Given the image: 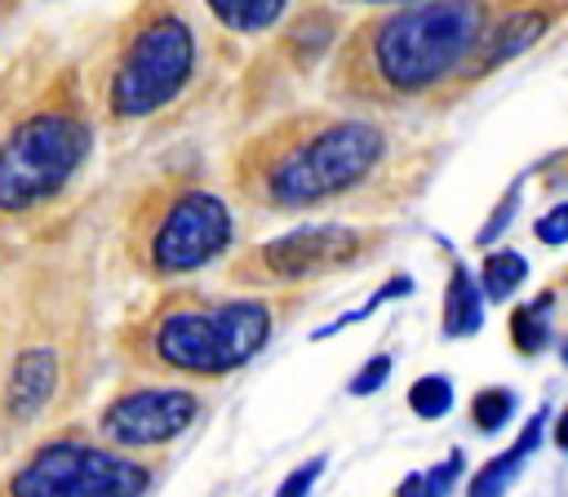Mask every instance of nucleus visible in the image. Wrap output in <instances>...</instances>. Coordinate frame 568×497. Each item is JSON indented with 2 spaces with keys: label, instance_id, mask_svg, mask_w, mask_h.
<instances>
[{
  "label": "nucleus",
  "instance_id": "1",
  "mask_svg": "<svg viewBox=\"0 0 568 497\" xmlns=\"http://www.w3.org/2000/svg\"><path fill=\"white\" fill-rule=\"evenodd\" d=\"M435 156V147H409L374 116L294 112L235 151V191L262 213H307L374 195L378 187H396V178L422 187Z\"/></svg>",
  "mask_w": 568,
  "mask_h": 497
},
{
  "label": "nucleus",
  "instance_id": "2",
  "mask_svg": "<svg viewBox=\"0 0 568 497\" xmlns=\"http://www.w3.org/2000/svg\"><path fill=\"white\" fill-rule=\"evenodd\" d=\"M524 0H418L356 23L334 59L329 89L351 107H453L488 32Z\"/></svg>",
  "mask_w": 568,
  "mask_h": 497
},
{
  "label": "nucleus",
  "instance_id": "3",
  "mask_svg": "<svg viewBox=\"0 0 568 497\" xmlns=\"http://www.w3.org/2000/svg\"><path fill=\"white\" fill-rule=\"evenodd\" d=\"M275 334V307L257 294L249 298H169L134 342L143 369L218 382L244 369Z\"/></svg>",
  "mask_w": 568,
  "mask_h": 497
},
{
  "label": "nucleus",
  "instance_id": "4",
  "mask_svg": "<svg viewBox=\"0 0 568 497\" xmlns=\"http://www.w3.org/2000/svg\"><path fill=\"white\" fill-rule=\"evenodd\" d=\"M200 72V32L178 0H143L129 19L112 81L107 112L116 120H147L173 107Z\"/></svg>",
  "mask_w": 568,
  "mask_h": 497
},
{
  "label": "nucleus",
  "instance_id": "5",
  "mask_svg": "<svg viewBox=\"0 0 568 497\" xmlns=\"http://www.w3.org/2000/svg\"><path fill=\"white\" fill-rule=\"evenodd\" d=\"M387 248L382 226L356 222H303L275 240H262L231 263V285L240 289H298L356 267H369Z\"/></svg>",
  "mask_w": 568,
  "mask_h": 497
},
{
  "label": "nucleus",
  "instance_id": "6",
  "mask_svg": "<svg viewBox=\"0 0 568 497\" xmlns=\"http://www.w3.org/2000/svg\"><path fill=\"white\" fill-rule=\"evenodd\" d=\"M90 147H94L90 120L67 103H50L23 116L0 138V209L32 213L50 204L81 173Z\"/></svg>",
  "mask_w": 568,
  "mask_h": 497
},
{
  "label": "nucleus",
  "instance_id": "7",
  "mask_svg": "<svg viewBox=\"0 0 568 497\" xmlns=\"http://www.w3.org/2000/svg\"><path fill=\"white\" fill-rule=\"evenodd\" d=\"M235 240L231 204L209 187H169L147 200V213L138 218L134 254L138 267L156 281L191 276L209 263H218Z\"/></svg>",
  "mask_w": 568,
  "mask_h": 497
},
{
  "label": "nucleus",
  "instance_id": "8",
  "mask_svg": "<svg viewBox=\"0 0 568 497\" xmlns=\"http://www.w3.org/2000/svg\"><path fill=\"white\" fill-rule=\"evenodd\" d=\"M147 488V462L112 444L103 448L85 440H50L0 484V497H143Z\"/></svg>",
  "mask_w": 568,
  "mask_h": 497
},
{
  "label": "nucleus",
  "instance_id": "9",
  "mask_svg": "<svg viewBox=\"0 0 568 497\" xmlns=\"http://www.w3.org/2000/svg\"><path fill=\"white\" fill-rule=\"evenodd\" d=\"M200 417V395L187 387H138L116 395L103 417L98 431L107 435L112 448H165L178 435H187Z\"/></svg>",
  "mask_w": 568,
  "mask_h": 497
},
{
  "label": "nucleus",
  "instance_id": "10",
  "mask_svg": "<svg viewBox=\"0 0 568 497\" xmlns=\"http://www.w3.org/2000/svg\"><path fill=\"white\" fill-rule=\"evenodd\" d=\"M564 28H568V0H524V6H515V10L488 32L484 50H480L475 63L466 67L462 89H457V103H462L475 85H484L488 76H497L502 67H511L515 59H524V54H533L537 45L555 41Z\"/></svg>",
  "mask_w": 568,
  "mask_h": 497
},
{
  "label": "nucleus",
  "instance_id": "11",
  "mask_svg": "<svg viewBox=\"0 0 568 497\" xmlns=\"http://www.w3.org/2000/svg\"><path fill=\"white\" fill-rule=\"evenodd\" d=\"M54 391H59V356L45 351V347L23 351L14 360V369H10V400H6L10 413L19 422H32V417H41L50 409Z\"/></svg>",
  "mask_w": 568,
  "mask_h": 497
},
{
  "label": "nucleus",
  "instance_id": "12",
  "mask_svg": "<svg viewBox=\"0 0 568 497\" xmlns=\"http://www.w3.org/2000/svg\"><path fill=\"white\" fill-rule=\"evenodd\" d=\"M484 289L480 281L471 276L466 263H453L449 267V285H444V316H440V329L444 338H475L480 325H484Z\"/></svg>",
  "mask_w": 568,
  "mask_h": 497
},
{
  "label": "nucleus",
  "instance_id": "13",
  "mask_svg": "<svg viewBox=\"0 0 568 497\" xmlns=\"http://www.w3.org/2000/svg\"><path fill=\"white\" fill-rule=\"evenodd\" d=\"M204 10L231 36H266L290 14V0H204Z\"/></svg>",
  "mask_w": 568,
  "mask_h": 497
},
{
  "label": "nucleus",
  "instance_id": "14",
  "mask_svg": "<svg viewBox=\"0 0 568 497\" xmlns=\"http://www.w3.org/2000/svg\"><path fill=\"white\" fill-rule=\"evenodd\" d=\"M528 281V258L515 254V248H488L480 263V289L488 303H506L515 298V289Z\"/></svg>",
  "mask_w": 568,
  "mask_h": 497
},
{
  "label": "nucleus",
  "instance_id": "15",
  "mask_svg": "<svg viewBox=\"0 0 568 497\" xmlns=\"http://www.w3.org/2000/svg\"><path fill=\"white\" fill-rule=\"evenodd\" d=\"M550 303H555V298L546 294V298L524 303V307L511 311V347H515V356L533 360V356H541V351L550 347V320H546Z\"/></svg>",
  "mask_w": 568,
  "mask_h": 497
},
{
  "label": "nucleus",
  "instance_id": "16",
  "mask_svg": "<svg viewBox=\"0 0 568 497\" xmlns=\"http://www.w3.org/2000/svg\"><path fill=\"white\" fill-rule=\"evenodd\" d=\"M524 462H528V457H524L515 444H511L502 457H488V462H484V466L471 475L466 497H502V493L511 488V479L519 475V466H524Z\"/></svg>",
  "mask_w": 568,
  "mask_h": 497
},
{
  "label": "nucleus",
  "instance_id": "17",
  "mask_svg": "<svg viewBox=\"0 0 568 497\" xmlns=\"http://www.w3.org/2000/svg\"><path fill=\"white\" fill-rule=\"evenodd\" d=\"M453 382L444 378V373H427V378H418L413 387H409V409L422 417V422H440V417H449L453 413Z\"/></svg>",
  "mask_w": 568,
  "mask_h": 497
},
{
  "label": "nucleus",
  "instance_id": "18",
  "mask_svg": "<svg viewBox=\"0 0 568 497\" xmlns=\"http://www.w3.org/2000/svg\"><path fill=\"white\" fill-rule=\"evenodd\" d=\"M515 417V391L511 387H484L471 400V426L480 435H497Z\"/></svg>",
  "mask_w": 568,
  "mask_h": 497
},
{
  "label": "nucleus",
  "instance_id": "19",
  "mask_svg": "<svg viewBox=\"0 0 568 497\" xmlns=\"http://www.w3.org/2000/svg\"><path fill=\"white\" fill-rule=\"evenodd\" d=\"M409 294H413V276H404V272H400V276H391V281H387V285H382V289H378V294H374V298H369L365 307H356V311H347V316H338L334 325H325V329H316V334H312V342H325V338H334V334H343L347 325H356V320H369V316H374V311H378L382 303H391V298H409Z\"/></svg>",
  "mask_w": 568,
  "mask_h": 497
},
{
  "label": "nucleus",
  "instance_id": "20",
  "mask_svg": "<svg viewBox=\"0 0 568 497\" xmlns=\"http://www.w3.org/2000/svg\"><path fill=\"white\" fill-rule=\"evenodd\" d=\"M533 235H537V244H546V248L568 244V200L555 204L550 213H541V218L533 222Z\"/></svg>",
  "mask_w": 568,
  "mask_h": 497
},
{
  "label": "nucleus",
  "instance_id": "21",
  "mask_svg": "<svg viewBox=\"0 0 568 497\" xmlns=\"http://www.w3.org/2000/svg\"><path fill=\"white\" fill-rule=\"evenodd\" d=\"M515 209H519V182H515V187L506 191V200H502V204H497V209L488 213V222L480 226V235H475V244H484V248H488V244H493V240H497V235H502V231L511 226V218H515Z\"/></svg>",
  "mask_w": 568,
  "mask_h": 497
},
{
  "label": "nucleus",
  "instance_id": "22",
  "mask_svg": "<svg viewBox=\"0 0 568 497\" xmlns=\"http://www.w3.org/2000/svg\"><path fill=\"white\" fill-rule=\"evenodd\" d=\"M387 378H391V356L382 351V356H374V360H369V364L347 382V391H351V395H374V391H382V387H387Z\"/></svg>",
  "mask_w": 568,
  "mask_h": 497
},
{
  "label": "nucleus",
  "instance_id": "23",
  "mask_svg": "<svg viewBox=\"0 0 568 497\" xmlns=\"http://www.w3.org/2000/svg\"><path fill=\"white\" fill-rule=\"evenodd\" d=\"M320 470H325V457H312V462H303L298 470H290V475H284V484L275 488V497H307V493H312V484L320 479Z\"/></svg>",
  "mask_w": 568,
  "mask_h": 497
},
{
  "label": "nucleus",
  "instance_id": "24",
  "mask_svg": "<svg viewBox=\"0 0 568 497\" xmlns=\"http://www.w3.org/2000/svg\"><path fill=\"white\" fill-rule=\"evenodd\" d=\"M462 462H466L462 448H453L440 466H431V470H427V493H431V497H449V488H453L457 475H462Z\"/></svg>",
  "mask_w": 568,
  "mask_h": 497
},
{
  "label": "nucleus",
  "instance_id": "25",
  "mask_svg": "<svg viewBox=\"0 0 568 497\" xmlns=\"http://www.w3.org/2000/svg\"><path fill=\"white\" fill-rule=\"evenodd\" d=\"M396 497H431V493H427V470L404 475V479H400V488H396Z\"/></svg>",
  "mask_w": 568,
  "mask_h": 497
},
{
  "label": "nucleus",
  "instance_id": "26",
  "mask_svg": "<svg viewBox=\"0 0 568 497\" xmlns=\"http://www.w3.org/2000/svg\"><path fill=\"white\" fill-rule=\"evenodd\" d=\"M343 6H374V10H404V6H418V0H343Z\"/></svg>",
  "mask_w": 568,
  "mask_h": 497
},
{
  "label": "nucleus",
  "instance_id": "27",
  "mask_svg": "<svg viewBox=\"0 0 568 497\" xmlns=\"http://www.w3.org/2000/svg\"><path fill=\"white\" fill-rule=\"evenodd\" d=\"M550 435H555V444L568 453V404L559 409V417H555V431H550Z\"/></svg>",
  "mask_w": 568,
  "mask_h": 497
}]
</instances>
